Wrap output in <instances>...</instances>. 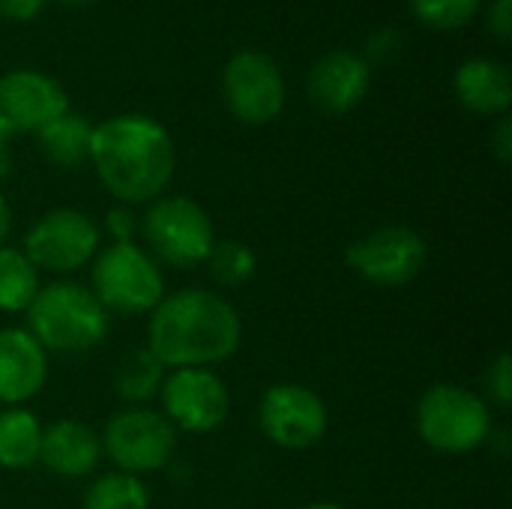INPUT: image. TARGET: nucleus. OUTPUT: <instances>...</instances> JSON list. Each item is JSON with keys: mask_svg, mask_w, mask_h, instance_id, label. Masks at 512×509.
Wrapping results in <instances>:
<instances>
[{"mask_svg": "<svg viewBox=\"0 0 512 509\" xmlns=\"http://www.w3.org/2000/svg\"><path fill=\"white\" fill-rule=\"evenodd\" d=\"M90 165L120 204H150L177 171V147L159 120L129 111L93 126Z\"/></svg>", "mask_w": 512, "mask_h": 509, "instance_id": "f257e3e1", "label": "nucleus"}, {"mask_svg": "<svg viewBox=\"0 0 512 509\" xmlns=\"http://www.w3.org/2000/svg\"><path fill=\"white\" fill-rule=\"evenodd\" d=\"M147 348L165 369H210L243 339L237 309L216 291L183 288L162 297L147 327Z\"/></svg>", "mask_w": 512, "mask_h": 509, "instance_id": "f03ea898", "label": "nucleus"}, {"mask_svg": "<svg viewBox=\"0 0 512 509\" xmlns=\"http://www.w3.org/2000/svg\"><path fill=\"white\" fill-rule=\"evenodd\" d=\"M30 336L45 351L78 354L96 348L108 333V312L99 306L93 291L75 282H54L39 288L27 309Z\"/></svg>", "mask_w": 512, "mask_h": 509, "instance_id": "7ed1b4c3", "label": "nucleus"}, {"mask_svg": "<svg viewBox=\"0 0 512 509\" xmlns=\"http://www.w3.org/2000/svg\"><path fill=\"white\" fill-rule=\"evenodd\" d=\"M90 285L99 306L117 315L153 312L165 297V276L156 258L138 243H111L96 252Z\"/></svg>", "mask_w": 512, "mask_h": 509, "instance_id": "20e7f679", "label": "nucleus"}, {"mask_svg": "<svg viewBox=\"0 0 512 509\" xmlns=\"http://www.w3.org/2000/svg\"><path fill=\"white\" fill-rule=\"evenodd\" d=\"M417 432L432 450L465 456L492 438V414L477 393L459 384H435L417 405Z\"/></svg>", "mask_w": 512, "mask_h": 509, "instance_id": "39448f33", "label": "nucleus"}, {"mask_svg": "<svg viewBox=\"0 0 512 509\" xmlns=\"http://www.w3.org/2000/svg\"><path fill=\"white\" fill-rule=\"evenodd\" d=\"M141 237L153 258L180 270L204 264L216 243L207 210L186 195H162L150 201L141 216Z\"/></svg>", "mask_w": 512, "mask_h": 509, "instance_id": "423d86ee", "label": "nucleus"}, {"mask_svg": "<svg viewBox=\"0 0 512 509\" xmlns=\"http://www.w3.org/2000/svg\"><path fill=\"white\" fill-rule=\"evenodd\" d=\"M222 99L240 123L264 126L285 108V75L267 51L243 48L231 54L222 69Z\"/></svg>", "mask_w": 512, "mask_h": 509, "instance_id": "0eeeda50", "label": "nucleus"}, {"mask_svg": "<svg viewBox=\"0 0 512 509\" xmlns=\"http://www.w3.org/2000/svg\"><path fill=\"white\" fill-rule=\"evenodd\" d=\"M102 453L123 474H147L159 471L171 462L177 447V429L150 408H126L105 423L99 435Z\"/></svg>", "mask_w": 512, "mask_h": 509, "instance_id": "6e6552de", "label": "nucleus"}, {"mask_svg": "<svg viewBox=\"0 0 512 509\" xmlns=\"http://www.w3.org/2000/svg\"><path fill=\"white\" fill-rule=\"evenodd\" d=\"M99 225L75 210V207H57L48 210L33 222V228L24 237V255L36 270L48 273H75L99 252Z\"/></svg>", "mask_w": 512, "mask_h": 509, "instance_id": "1a4fd4ad", "label": "nucleus"}, {"mask_svg": "<svg viewBox=\"0 0 512 509\" xmlns=\"http://www.w3.org/2000/svg\"><path fill=\"white\" fill-rule=\"evenodd\" d=\"M429 258V246L423 240V234H417L414 228L405 225H387L378 228L360 240H354L345 252L348 267L378 285V288H402L408 282H414Z\"/></svg>", "mask_w": 512, "mask_h": 509, "instance_id": "9d476101", "label": "nucleus"}, {"mask_svg": "<svg viewBox=\"0 0 512 509\" xmlns=\"http://www.w3.org/2000/svg\"><path fill=\"white\" fill-rule=\"evenodd\" d=\"M165 420L183 432H213L228 420L231 396L225 381L213 369H174L162 381Z\"/></svg>", "mask_w": 512, "mask_h": 509, "instance_id": "9b49d317", "label": "nucleus"}, {"mask_svg": "<svg viewBox=\"0 0 512 509\" xmlns=\"http://www.w3.org/2000/svg\"><path fill=\"white\" fill-rule=\"evenodd\" d=\"M261 432L285 450H309L327 432L324 399L303 384H273L258 405Z\"/></svg>", "mask_w": 512, "mask_h": 509, "instance_id": "f8f14e48", "label": "nucleus"}, {"mask_svg": "<svg viewBox=\"0 0 512 509\" xmlns=\"http://www.w3.org/2000/svg\"><path fill=\"white\" fill-rule=\"evenodd\" d=\"M69 111V96L57 78L36 69L0 75V132L6 138L39 132L48 120Z\"/></svg>", "mask_w": 512, "mask_h": 509, "instance_id": "ddd939ff", "label": "nucleus"}, {"mask_svg": "<svg viewBox=\"0 0 512 509\" xmlns=\"http://www.w3.org/2000/svg\"><path fill=\"white\" fill-rule=\"evenodd\" d=\"M372 84V66L363 54L348 51V48H336L321 54L306 78V93L309 102L324 111V114H348L354 111Z\"/></svg>", "mask_w": 512, "mask_h": 509, "instance_id": "4468645a", "label": "nucleus"}, {"mask_svg": "<svg viewBox=\"0 0 512 509\" xmlns=\"http://www.w3.org/2000/svg\"><path fill=\"white\" fill-rule=\"evenodd\" d=\"M45 375V348L27 330H0V402L21 408L42 390Z\"/></svg>", "mask_w": 512, "mask_h": 509, "instance_id": "2eb2a0df", "label": "nucleus"}, {"mask_svg": "<svg viewBox=\"0 0 512 509\" xmlns=\"http://www.w3.org/2000/svg\"><path fill=\"white\" fill-rule=\"evenodd\" d=\"M102 459V441L99 435L78 420H57L48 429H42L39 444V462L66 480L87 477Z\"/></svg>", "mask_w": 512, "mask_h": 509, "instance_id": "dca6fc26", "label": "nucleus"}, {"mask_svg": "<svg viewBox=\"0 0 512 509\" xmlns=\"http://www.w3.org/2000/svg\"><path fill=\"white\" fill-rule=\"evenodd\" d=\"M453 93L462 108L480 117H501L510 111V69L492 57H471L453 72Z\"/></svg>", "mask_w": 512, "mask_h": 509, "instance_id": "f3484780", "label": "nucleus"}, {"mask_svg": "<svg viewBox=\"0 0 512 509\" xmlns=\"http://www.w3.org/2000/svg\"><path fill=\"white\" fill-rule=\"evenodd\" d=\"M39 150L42 156L57 168H78L90 162V141H93V123L81 114H60L48 120L39 132Z\"/></svg>", "mask_w": 512, "mask_h": 509, "instance_id": "a211bd4d", "label": "nucleus"}, {"mask_svg": "<svg viewBox=\"0 0 512 509\" xmlns=\"http://www.w3.org/2000/svg\"><path fill=\"white\" fill-rule=\"evenodd\" d=\"M42 426L24 408L0 411V468L27 471L39 462Z\"/></svg>", "mask_w": 512, "mask_h": 509, "instance_id": "6ab92c4d", "label": "nucleus"}, {"mask_svg": "<svg viewBox=\"0 0 512 509\" xmlns=\"http://www.w3.org/2000/svg\"><path fill=\"white\" fill-rule=\"evenodd\" d=\"M39 294V270L21 249L0 246V309L27 312Z\"/></svg>", "mask_w": 512, "mask_h": 509, "instance_id": "aec40b11", "label": "nucleus"}, {"mask_svg": "<svg viewBox=\"0 0 512 509\" xmlns=\"http://www.w3.org/2000/svg\"><path fill=\"white\" fill-rule=\"evenodd\" d=\"M162 381H165V366L150 354V348H141V351H132L129 357H123L117 366V375H114L117 396L123 402H135V405L159 396Z\"/></svg>", "mask_w": 512, "mask_h": 509, "instance_id": "412c9836", "label": "nucleus"}, {"mask_svg": "<svg viewBox=\"0 0 512 509\" xmlns=\"http://www.w3.org/2000/svg\"><path fill=\"white\" fill-rule=\"evenodd\" d=\"M150 507V492L135 474L111 471L96 477L87 492L81 509H147Z\"/></svg>", "mask_w": 512, "mask_h": 509, "instance_id": "4be33fe9", "label": "nucleus"}, {"mask_svg": "<svg viewBox=\"0 0 512 509\" xmlns=\"http://www.w3.org/2000/svg\"><path fill=\"white\" fill-rule=\"evenodd\" d=\"M210 273L222 288H240L255 276V252L240 240H216L207 255Z\"/></svg>", "mask_w": 512, "mask_h": 509, "instance_id": "5701e85b", "label": "nucleus"}, {"mask_svg": "<svg viewBox=\"0 0 512 509\" xmlns=\"http://www.w3.org/2000/svg\"><path fill=\"white\" fill-rule=\"evenodd\" d=\"M411 15L429 30H459L480 12L483 0H408Z\"/></svg>", "mask_w": 512, "mask_h": 509, "instance_id": "b1692460", "label": "nucleus"}, {"mask_svg": "<svg viewBox=\"0 0 512 509\" xmlns=\"http://www.w3.org/2000/svg\"><path fill=\"white\" fill-rule=\"evenodd\" d=\"M486 393L498 408H510L512 402V357L504 351L486 369Z\"/></svg>", "mask_w": 512, "mask_h": 509, "instance_id": "393cba45", "label": "nucleus"}, {"mask_svg": "<svg viewBox=\"0 0 512 509\" xmlns=\"http://www.w3.org/2000/svg\"><path fill=\"white\" fill-rule=\"evenodd\" d=\"M399 48H402V36H399V30H378L375 36H369V42H366V60H369V66L372 63H387V60H393L396 54H399Z\"/></svg>", "mask_w": 512, "mask_h": 509, "instance_id": "a878e982", "label": "nucleus"}, {"mask_svg": "<svg viewBox=\"0 0 512 509\" xmlns=\"http://www.w3.org/2000/svg\"><path fill=\"white\" fill-rule=\"evenodd\" d=\"M486 30L498 42H510L512 36V0H492L486 15Z\"/></svg>", "mask_w": 512, "mask_h": 509, "instance_id": "bb28decb", "label": "nucleus"}, {"mask_svg": "<svg viewBox=\"0 0 512 509\" xmlns=\"http://www.w3.org/2000/svg\"><path fill=\"white\" fill-rule=\"evenodd\" d=\"M45 6L48 0H0V18L24 24V21H33Z\"/></svg>", "mask_w": 512, "mask_h": 509, "instance_id": "cd10ccee", "label": "nucleus"}, {"mask_svg": "<svg viewBox=\"0 0 512 509\" xmlns=\"http://www.w3.org/2000/svg\"><path fill=\"white\" fill-rule=\"evenodd\" d=\"M105 225H108L114 243H132V234H135V228H138V225H135V216H132V210H129L126 204L114 207V210L108 213Z\"/></svg>", "mask_w": 512, "mask_h": 509, "instance_id": "c85d7f7f", "label": "nucleus"}, {"mask_svg": "<svg viewBox=\"0 0 512 509\" xmlns=\"http://www.w3.org/2000/svg\"><path fill=\"white\" fill-rule=\"evenodd\" d=\"M492 150L495 156L507 165L512 159V120L510 114H501L498 117V126H495V135H492Z\"/></svg>", "mask_w": 512, "mask_h": 509, "instance_id": "c756f323", "label": "nucleus"}, {"mask_svg": "<svg viewBox=\"0 0 512 509\" xmlns=\"http://www.w3.org/2000/svg\"><path fill=\"white\" fill-rule=\"evenodd\" d=\"M12 171V150H9V138L0 132V180Z\"/></svg>", "mask_w": 512, "mask_h": 509, "instance_id": "7c9ffc66", "label": "nucleus"}, {"mask_svg": "<svg viewBox=\"0 0 512 509\" xmlns=\"http://www.w3.org/2000/svg\"><path fill=\"white\" fill-rule=\"evenodd\" d=\"M9 234V207H6V198L0 195V243L6 240Z\"/></svg>", "mask_w": 512, "mask_h": 509, "instance_id": "2f4dec72", "label": "nucleus"}, {"mask_svg": "<svg viewBox=\"0 0 512 509\" xmlns=\"http://www.w3.org/2000/svg\"><path fill=\"white\" fill-rule=\"evenodd\" d=\"M306 509H345V507H339V504H333V501H318V504H309Z\"/></svg>", "mask_w": 512, "mask_h": 509, "instance_id": "473e14b6", "label": "nucleus"}, {"mask_svg": "<svg viewBox=\"0 0 512 509\" xmlns=\"http://www.w3.org/2000/svg\"><path fill=\"white\" fill-rule=\"evenodd\" d=\"M60 3H66V6H87V3H93V0H60Z\"/></svg>", "mask_w": 512, "mask_h": 509, "instance_id": "72a5a7b5", "label": "nucleus"}]
</instances>
